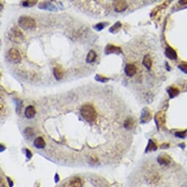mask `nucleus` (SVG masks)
<instances>
[{"label": "nucleus", "mask_w": 187, "mask_h": 187, "mask_svg": "<svg viewBox=\"0 0 187 187\" xmlns=\"http://www.w3.org/2000/svg\"><path fill=\"white\" fill-rule=\"evenodd\" d=\"M80 114L81 117L87 122H93L97 118V113L94 107L90 104H86L81 106L80 109Z\"/></svg>", "instance_id": "1"}, {"label": "nucleus", "mask_w": 187, "mask_h": 187, "mask_svg": "<svg viewBox=\"0 0 187 187\" xmlns=\"http://www.w3.org/2000/svg\"><path fill=\"white\" fill-rule=\"evenodd\" d=\"M7 36H8V38L14 43H21L25 41V38L23 33L21 31L20 29H19L16 27H14V28L10 30Z\"/></svg>", "instance_id": "2"}, {"label": "nucleus", "mask_w": 187, "mask_h": 187, "mask_svg": "<svg viewBox=\"0 0 187 187\" xmlns=\"http://www.w3.org/2000/svg\"><path fill=\"white\" fill-rule=\"evenodd\" d=\"M18 23H19V27L23 30H25L33 29L36 26L35 21L32 18L27 16H21L19 19Z\"/></svg>", "instance_id": "3"}, {"label": "nucleus", "mask_w": 187, "mask_h": 187, "mask_svg": "<svg viewBox=\"0 0 187 187\" xmlns=\"http://www.w3.org/2000/svg\"><path fill=\"white\" fill-rule=\"evenodd\" d=\"M6 58L9 62L14 63V64L19 63L22 61L20 52L18 49H15V48H11L10 49H9L8 52H7V55H6Z\"/></svg>", "instance_id": "4"}, {"label": "nucleus", "mask_w": 187, "mask_h": 187, "mask_svg": "<svg viewBox=\"0 0 187 187\" xmlns=\"http://www.w3.org/2000/svg\"><path fill=\"white\" fill-rule=\"evenodd\" d=\"M113 7L114 11L117 13H121L127 9L128 4L124 0H114L113 1Z\"/></svg>", "instance_id": "5"}, {"label": "nucleus", "mask_w": 187, "mask_h": 187, "mask_svg": "<svg viewBox=\"0 0 187 187\" xmlns=\"http://www.w3.org/2000/svg\"><path fill=\"white\" fill-rule=\"evenodd\" d=\"M104 52L106 55H110V54H121L122 49L120 46H114L113 44H107L104 49Z\"/></svg>", "instance_id": "6"}, {"label": "nucleus", "mask_w": 187, "mask_h": 187, "mask_svg": "<svg viewBox=\"0 0 187 187\" xmlns=\"http://www.w3.org/2000/svg\"><path fill=\"white\" fill-rule=\"evenodd\" d=\"M38 8L41 10H49V11H56L57 10L55 5L49 1H42L38 4Z\"/></svg>", "instance_id": "7"}, {"label": "nucleus", "mask_w": 187, "mask_h": 187, "mask_svg": "<svg viewBox=\"0 0 187 187\" xmlns=\"http://www.w3.org/2000/svg\"><path fill=\"white\" fill-rule=\"evenodd\" d=\"M137 72V68H136L135 65L129 63L127 64L125 67V73L127 76L129 77H133Z\"/></svg>", "instance_id": "8"}, {"label": "nucleus", "mask_w": 187, "mask_h": 187, "mask_svg": "<svg viewBox=\"0 0 187 187\" xmlns=\"http://www.w3.org/2000/svg\"><path fill=\"white\" fill-rule=\"evenodd\" d=\"M165 55L170 60H176L178 58L175 50L173 49L172 47H170V46H168V47L166 48Z\"/></svg>", "instance_id": "9"}, {"label": "nucleus", "mask_w": 187, "mask_h": 187, "mask_svg": "<svg viewBox=\"0 0 187 187\" xmlns=\"http://www.w3.org/2000/svg\"><path fill=\"white\" fill-rule=\"evenodd\" d=\"M34 145L37 149H43L46 147V142L42 137H37L34 141Z\"/></svg>", "instance_id": "10"}, {"label": "nucleus", "mask_w": 187, "mask_h": 187, "mask_svg": "<svg viewBox=\"0 0 187 187\" xmlns=\"http://www.w3.org/2000/svg\"><path fill=\"white\" fill-rule=\"evenodd\" d=\"M36 114L35 109L34 107L32 105H29L26 108L25 110V116H26L27 118L28 119H32L35 117Z\"/></svg>", "instance_id": "11"}, {"label": "nucleus", "mask_w": 187, "mask_h": 187, "mask_svg": "<svg viewBox=\"0 0 187 187\" xmlns=\"http://www.w3.org/2000/svg\"><path fill=\"white\" fill-rule=\"evenodd\" d=\"M96 57H97V55H96V52H95V51H93V50H90V52H88V54H87V58H86V62H87V63H93L95 61H96Z\"/></svg>", "instance_id": "12"}, {"label": "nucleus", "mask_w": 187, "mask_h": 187, "mask_svg": "<svg viewBox=\"0 0 187 187\" xmlns=\"http://www.w3.org/2000/svg\"><path fill=\"white\" fill-rule=\"evenodd\" d=\"M143 65L145 66L146 69H147L148 70H150L151 69V66H152V60L151 58L149 55H146L143 58V61H142Z\"/></svg>", "instance_id": "13"}, {"label": "nucleus", "mask_w": 187, "mask_h": 187, "mask_svg": "<svg viewBox=\"0 0 187 187\" xmlns=\"http://www.w3.org/2000/svg\"><path fill=\"white\" fill-rule=\"evenodd\" d=\"M158 162L161 165H167L170 162V157L167 156V155H161L158 158Z\"/></svg>", "instance_id": "14"}, {"label": "nucleus", "mask_w": 187, "mask_h": 187, "mask_svg": "<svg viewBox=\"0 0 187 187\" xmlns=\"http://www.w3.org/2000/svg\"><path fill=\"white\" fill-rule=\"evenodd\" d=\"M122 27V23L120 22H117L109 28V32L112 34H114V33H117V32L120 30V29Z\"/></svg>", "instance_id": "15"}, {"label": "nucleus", "mask_w": 187, "mask_h": 187, "mask_svg": "<svg viewBox=\"0 0 187 187\" xmlns=\"http://www.w3.org/2000/svg\"><path fill=\"white\" fill-rule=\"evenodd\" d=\"M53 73H54V77H55L56 80H60L63 79V72L59 67L54 68Z\"/></svg>", "instance_id": "16"}, {"label": "nucleus", "mask_w": 187, "mask_h": 187, "mask_svg": "<svg viewBox=\"0 0 187 187\" xmlns=\"http://www.w3.org/2000/svg\"><path fill=\"white\" fill-rule=\"evenodd\" d=\"M167 92L169 94V96L170 98H173L175 96H177L179 94V90L177 88H174V87H170L167 89Z\"/></svg>", "instance_id": "17"}, {"label": "nucleus", "mask_w": 187, "mask_h": 187, "mask_svg": "<svg viewBox=\"0 0 187 187\" xmlns=\"http://www.w3.org/2000/svg\"><path fill=\"white\" fill-rule=\"evenodd\" d=\"M22 4L25 7H31L37 4V0H24Z\"/></svg>", "instance_id": "18"}, {"label": "nucleus", "mask_w": 187, "mask_h": 187, "mask_svg": "<svg viewBox=\"0 0 187 187\" xmlns=\"http://www.w3.org/2000/svg\"><path fill=\"white\" fill-rule=\"evenodd\" d=\"M70 184L71 187H81V181L80 178H75L72 179L70 182Z\"/></svg>", "instance_id": "19"}, {"label": "nucleus", "mask_w": 187, "mask_h": 187, "mask_svg": "<svg viewBox=\"0 0 187 187\" xmlns=\"http://www.w3.org/2000/svg\"><path fill=\"white\" fill-rule=\"evenodd\" d=\"M108 25V22H100V23H98L96 24V25H94L93 28L97 31H101L102 30H103L105 27H106Z\"/></svg>", "instance_id": "20"}, {"label": "nucleus", "mask_w": 187, "mask_h": 187, "mask_svg": "<svg viewBox=\"0 0 187 187\" xmlns=\"http://www.w3.org/2000/svg\"><path fill=\"white\" fill-rule=\"evenodd\" d=\"M134 126V121L132 118H129L125 121L124 127L126 129H132Z\"/></svg>", "instance_id": "21"}, {"label": "nucleus", "mask_w": 187, "mask_h": 187, "mask_svg": "<svg viewBox=\"0 0 187 187\" xmlns=\"http://www.w3.org/2000/svg\"><path fill=\"white\" fill-rule=\"evenodd\" d=\"M150 117V112H149V111H147V108H145V109L143 110V111H142V114L141 121H142L143 119H145L144 122H145L147 121V120H146V119H149V117Z\"/></svg>", "instance_id": "22"}, {"label": "nucleus", "mask_w": 187, "mask_h": 187, "mask_svg": "<svg viewBox=\"0 0 187 187\" xmlns=\"http://www.w3.org/2000/svg\"><path fill=\"white\" fill-rule=\"evenodd\" d=\"M96 80L99 82H101V83H106L109 80V78H105V77L101 76V75H97L96 76Z\"/></svg>", "instance_id": "23"}, {"label": "nucleus", "mask_w": 187, "mask_h": 187, "mask_svg": "<svg viewBox=\"0 0 187 187\" xmlns=\"http://www.w3.org/2000/svg\"><path fill=\"white\" fill-rule=\"evenodd\" d=\"M156 150V145H155L154 143L150 140V141H149V144L148 146H147L146 151H148V150H150V151H153V150Z\"/></svg>", "instance_id": "24"}, {"label": "nucleus", "mask_w": 187, "mask_h": 187, "mask_svg": "<svg viewBox=\"0 0 187 187\" xmlns=\"http://www.w3.org/2000/svg\"><path fill=\"white\" fill-rule=\"evenodd\" d=\"M178 68L183 72L184 73L187 74V63H182L181 64H180L178 66Z\"/></svg>", "instance_id": "25"}, {"label": "nucleus", "mask_w": 187, "mask_h": 187, "mask_svg": "<svg viewBox=\"0 0 187 187\" xmlns=\"http://www.w3.org/2000/svg\"><path fill=\"white\" fill-rule=\"evenodd\" d=\"M185 133H186V131H184V132H178V133H176V136L178 137H181V138H183V137H184V135Z\"/></svg>", "instance_id": "26"}, {"label": "nucleus", "mask_w": 187, "mask_h": 187, "mask_svg": "<svg viewBox=\"0 0 187 187\" xmlns=\"http://www.w3.org/2000/svg\"><path fill=\"white\" fill-rule=\"evenodd\" d=\"M179 4H181V5H186L187 4V0H180Z\"/></svg>", "instance_id": "27"}, {"label": "nucleus", "mask_w": 187, "mask_h": 187, "mask_svg": "<svg viewBox=\"0 0 187 187\" xmlns=\"http://www.w3.org/2000/svg\"><path fill=\"white\" fill-rule=\"evenodd\" d=\"M27 157H28V158H31V156H32V154L31 153H30V151L29 150H27Z\"/></svg>", "instance_id": "28"}, {"label": "nucleus", "mask_w": 187, "mask_h": 187, "mask_svg": "<svg viewBox=\"0 0 187 187\" xmlns=\"http://www.w3.org/2000/svg\"><path fill=\"white\" fill-rule=\"evenodd\" d=\"M51 1H53V0H51Z\"/></svg>", "instance_id": "29"}]
</instances>
